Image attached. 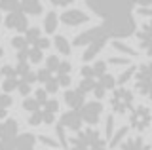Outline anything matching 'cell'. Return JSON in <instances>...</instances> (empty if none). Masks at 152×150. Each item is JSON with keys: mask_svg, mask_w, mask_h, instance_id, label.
Listing matches in <instances>:
<instances>
[{"mask_svg": "<svg viewBox=\"0 0 152 150\" xmlns=\"http://www.w3.org/2000/svg\"><path fill=\"white\" fill-rule=\"evenodd\" d=\"M97 40H108V34H107V31L103 29V25L93 27V29L84 31L82 34H78L74 38L72 46H89V44H93V42H97Z\"/></svg>", "mask_w": 152, "mask_h": 150, "instance_id": "52a82bcc", "label": "cell"}, {"mask_svg": "<svg viewBox=\"0 0 152 150\" xmlns=\"http://www.w3.org/2000/svg\"><path fill=\"white\" fill-rule=\"evenodd\" d=\"M61 21L69 27H78V25L88 23L89 15H86V13L80 12V10H66V12H63V15H61Z\"/></svg>", "mask_w": 152, "mask_h": 150, "instance_id": "7c38bea8", "label": "cell"}, {"mask_svg": "<svg viewBox=\"0 0 152 150\" xmlns=\"http://www.w3.org/2000/svg\"><path fill=\"white\" fill-rule=\"evenodd\" d=\"M108 63L110 65H129V59L127 57H110Z\"/></svg>", "mask_w": 152, "mask_h": 150, "instance_id": "c3c4849f", "label": "cell"}, {"mask_svg": "<svg viewBox=\"0 0 152 150\" xmlns=\"http://www.w3.org/2000/svg\"><path fill=\"white\" fill-rule=\"evenodd\" d=\"M59 57H55V55H50V57L46 59V70H50L51 74L57 72V68H59Z\"/></svg>", "mask_w": 152, "mask_h": 150, "instance_id": "f546056e", "label": "cell"}, {"mask_svg": "<svg viewBox=\"0 0 152 150\" xmlns=\"http://www.w3.org/2000/svg\"><path fill=\"white\" fill-rule=\"evenodd\" d=\"M57 23H59V19H57V13H55V12H50V13L46 15V19H44V31L48 32V34L55 32Z\"/></svg>", "mask_w": 152, "mask_h": 150, "instance_id": "d6986e66", "label": "cell"}, {"mask_svg": "<svg viewBox=\"0 0 152 150\" xmlns=\"http://www.w3.org/2000/svg\"><path fill=\"white\" fill-rule=\"evenodd\" d=\"M150 122H152V114L150 108L145 105H137L129 110V125L135 131H145L150 127Z\"/></svg>", "mask_w": 152, "mask_h": 150, "instance_id": "8992f818", "label": "cell"}, {"mask_svg": "<svg viewBox=\"0 0 152 150\" xmlns=\"http://www.w3.org/2000/svg\"><path fill=\"white\" fill-rule=\"evenodd\" d=\"M78 112H80L82 122H86V124H89V125H95L99 122V118H101V114H103V105L99 101L86 103Z\"/></svg>", "mask_w": 152, "mask_h": 150, "instance_id": "ba28073f", "label": "cell"}, {"mask_svg": "<svg viewBox=\"0 0 152 150\" xmlns=\"http://www.w3.org/2000/svg\"><path fill=\"white\" fill-rule=\"evenodd\" d=\"M112 48L118 50V51H122V53H126L127 57H133V55H135V50L129 48L127 44H124V42H120V40H114L112 42Z\"/></svg>", "mask_w": 152, "mask_h": 150, "instance_id": "d4e9b609", "label": "cell"}, {"mask_svg": "<svg viewBox=\"0 0 152 150\" xmlns=\"http://www.w3.org/2000/svg\"><path fill=\"white\" fill-rule=\"evenodd\" d=\"M31 70V67H28V63H17V67H15V76H25V74Z\"/></svg>", "mask_w": 152, "mask_h": 150, "instance_id": "7bdbcfd3", "label": "cell"}, {"mask_svg": "<svg viewBox=\"0 0 152 150\" xmlns=\"http://www.w3.org/2000/svg\"><path fill=\"white\" fill-rule=\"evenodd\" d=\"M2 131H4V127H2V122H0V139H2Z\"/></svg>", "mask_w": 152, "mask_h": 150, "instance_id": "680465c9", "label": "cell"}, {"mask_svg": "<svg viewBox=\"0 0 152 150\" xmlns=\"http://www.w3.org/2000/svg\"><path fill=\"white\" fill-rule=\"evenodd\" d=\"M53 44H55L57 51H59V53H63V55H70V51H72V48H70V44H69V40H66L65 36H55Z\"/></svg>", "mask_w": 152, "mask_h": 150, "instance_id": "ffe728a7", "label": "cell"}, {"mask_svg": "<svg viewBox=\"0 0 152 150\" xmlns=\"http://www.w3.org/2000/svg\"><path fill=\"white\" fill-rule=\"evenodd\" d=\"M135 90L146 99H152V63H145L135 70Z\"/></svg>", "mask_w": 152, "mask_h": 150, "instance_id": "277c9868", "label": "cell"}, {"mask_svg": "<svg viewBox=\"0 0 152 150\" xmlns=\"http://www.w3.org/2000/svg\"><path fill=\"white\" fill-rule=\"evenodd\" d=\"M12 103H13V99L10 95H6V93H0V108L8 110V106H12Z\"/></svg>", "mask_w": 152, "mask_h": 150, "instance_id": "b9f144b4", "label": "cell"}, {"mask_svg": "<svg viewBox=\"0 0 152 150\" xmlns=\"http://www.w3.org/2000/svg\"><path fill=\"white\" fill-rule=\"evenodd\" d=\"M72 0H51V4H55V6H66V4H70Z\"/></svg>", "mask_w": 152, "mask_h": 150, "instance_id": "9f6ffc18", "label": "cell"}, {"mask_svg": "<svg viewBox=\"0 0 152 150\" xmlns=\"http://www.w3.org/2000/svg\"><path fill=\"white\" fill-rule=\"evenodd\" d=\"M38 141H40L44 146H50V148H57V141H53V139H50V137H46V135H38Z\"/></svg>", "mask_w": 152, "mask_h": 150, "instance_id": "60d3db41", "label": "cell"}, {"mask_svg": "<svg viewBox=\"0 0 152 150\" xmlns=\"http://www.w3.org/2000/svg\"><path fill=\"white\" fill-rule=\"evenodd\" d=\"M40 110L46 112V114H53V116H55V112L59 110V103H57L55 99H50V101H46L44 105L40 106Z\"/></svg>", "mask_w": 152, "mask_h": 150, "instance_id": "4316f807", "label": "cell"}, {"mask_svg": "<svg viewBox=\"0 0 152 150\" xmlns=\"http://www.w3.org/2000/svg\"><path fill=\"white\" fill-rule=\"evenodd\" d=\"M70 68H72V67H70L69 61H61V63H59V68H57L55 74H57V76H69Z\"/></svg>", "mask_w": 152, "mask_h": 150, "instance_id": "d590c367", "label": "cell"}, {"mask_svg": "<svg viewBox=\"0 0 152 150\" xmlns=\"http://www.w3.org/2000/svg\"><path fill=\"white\" fill-rule=\"evenodd\" d=\"M19 10L25 15H40L42 13V4L38 0H23L19 2Z\"/></svg>", "mask_w": 152, "mask_h": 150, "instance_id": "e0dca14e", "label": "cell"}, {"mask_svg": "<svg viewBox=\"0 0 152 150\" xmlns=\"http://www.w3.org/2000/svg\"><path fill=\"white\" fill-rule=\"evenodd\" d=\"M95 84H97V80H93V78H88V80H86V78H82V82L78 84V87H76V90L82 91L84 95H86V93H89V91L95 90Z\"/></svg>", "mask_w": 152, "mask_h": 150, "instance_id": "603a6c76", "label": "cell"}, {"mask_svg": "<svg viewBox=\"0 0 152 150\" xmlns=\"http://www.w3.org/2000/svg\"><path fill=\"white\" fill-rule=\"evenodd\" d=\"M42 57H44V55H42L40 50L34 48V46H28V61H31V63H40Z\"/></svg>", "mask_w": 152, "mask_h": 150, "instance_id": "4dcf8cb0", "label": "cell"}, {"mask_svg": "<svg viewBox=\"0 0 152 150\" xmlns=\"http://www.w3.org/2000/svg\"><path fill=\"white\" fill-rule=\"evenodd\" d=\"M32 46H34V48H38L40 51H44V50H48V48H50V40H48V38H42V36H40V40H38V42H34Z\"/></svg>", "mask_w": 152, "mask_h": 150, "instance_id": "7dc6e473", "label": "cell"}, {"mask_svg": "<svg viewBox=\"0 0 152 150\" xmlns=\"http://www.w3.org/2000/svg\"><path fill=\"white\" fill-rule=\"evenodd\" d=\"M8 116V110H4V108H0V120H4Z\"/></svg>", "mask_w": 152, "mask_h": 150, "instance_id": "6f0895ef", "label": "cell"}, {"mask_svg": "<svg viewBox=\"0 0 152 150\" xmlns=\"http://www.w3.org/2000/svg\"><path fill=\"white\" fill-rule=\"evenodd\" d=\"M55 133H57V137H59V144L63 148H69V141H66V135H65V129L61 127L59 124H57V127H55Z\"/></svg>", "mask_w": 152, "mask_h": 150, "instance_id": "e575fe53", "label": "cell"}, {"mask_svg": "<svg viewBox=\"0 0 152 150\" xmlns=\"http://www.w3.org/2000/svg\"><path fill=\"white\" fill-rule=\"evenodd\" d=\"M59 125L63 129H70V131H76V133H78L80 127H82V118H80V112H76V110L65 112V114L61 116V120H59Z\"/></svg>", "mask_w": 152, "mask_h": 150, "instance_id": "8fae6325", "label": "cell"}, {"mask_svg": "<svg viewBox=\"0 0 152 150\" xmlns=\"http://www.w3.org/2000/svg\"><path fill=\"white\" fill-rule=\"evenodd\" d=\"M65 103L70 106V110L78 112L86 105V95L78 90H69V91H65Z\"/></svg>", "mask_w": 152, "mask_h": 150, "instance_id": "4fadbf2b", "label": "cell"}, {"mask_svg": "<svg viewBox=\"0 0 152 150\" xmlns=\"http://www.w3.org/2000/svg\"><path fill=\"white\" fill-rule=\"evenodd\" d=\"M4 25L8 29H13L17 32H27L28 29V21H27V15L21 12H13V13H8L6 19H4Z\"/></svg>", "mask_w": 152, "mask_h": 150, "instance_id": "30bf717a", "label": "cell"}, {"mask_svg": "<svg viewBox=\"0 0 152 150\" xmlns=\"http://www.w3.org/2000/svg\"><path fill=\"white\" fill-rule=\"evenodd\" d=\"M104 44H107V40H97V42H93V44H89L88 48H86V51H84L82 59H84V61H91V59H95V57L99 55V51L104 48Z\"/></svg>", "mask_w": 152, "mask_h": 150, "instance_id": "ac0fdd59", "label": "cell"}, {"mask_svg": "<svg viewBox=\"0 0 152 150\" xmlns=\"http://www.w3.org/2000/svg\"><path fill=\"white\" fill-rule=\"evenodd\" d=\"M23 108H25L27 112H36V110H40V105H38V103L32 99V97H27L25 101H23Z\"/></svg>", "mask_w": 152, "mask_h": 150, "instance_id": "d6a6232c", "label": "cell"}, {"mask_svg": "<svg viewBox=\"0 0 152 150\" xmlns=\"http://www.w3.org/2000/svg\"><path fill=\"white\" fill-rule=\"evenodd\" d=\"M97 84L103 87L104 91H108V90H112V87L116 86V78H114L112 74H103L101 78H97Z\"/></svg>", "mask_w": 152, "mask_h": 150, "instance_id": "44dd1931", "label": "cell"}, {"mask_svg": "<svg viewBox=\"0 0 152 150\" xmlns=\"http://www.w3.org/2000/svg\"><path fill=\"white\" fill-rule=\"evenodd\" d=\"M80 74H82V76L86 78V80H88V78H93V68L86 65V67H82V70H80ZM93 80H95V78H93Z\"/></svg>", "mask_w": 152, "mask_h": 150, "instance_id": "f907efd6", "label": "cell"}, {"mask_svg": "<svg viewBox=\"0 0 152 150\" xmlns=\"http://www.w3.org/2000/svg\"><path fill=\"white\" fill-rule=\"evenodd\" d=\"M139 15H146V17H152V8H139Z\"/></svg>", "mask_w": 152, "mask_h": 150, "instance_id": "11a10c76", "label": "cell"}, {"mask_svg": "<svg viewBox=\"0 0 152 150\" xmlns=\"http://www.w3.org/2000/svg\"><path fill=\"white\" fill-rule=\"evenodd\" d=\"M17 91L21 93L23 97H27L28 93H31V86H28L27 82H21V80H19V82H17Z\"/></svg>", "mask_w": 152, "mask_h": 150, "instance_id": "f6af8a7d", "label": "cell"}, {"mask_svg": "<svg viewBox=\"0 0 152 150\" xmlns=\"http://www.w3.org/2000/svg\"><path fill=\"white\" fill-rule=\"evenodd\" d=\"M25 40H27L28 46H32L34 42H38V40H40V29H36V27H32V29H27V32H25Z\"/></svg>", "mask_w": 152, "mask_h": 150, "instance_id": "484cf974", "label": "cell"}, {"mask_svg": "<svg viewBox=\"0 0 152 150\" xmlns=\"http://www.w3.org/2000/svg\"><path fill=\"white\" fill-rule=\"evenodd\" d=\"M15 150H34L36 146V137L31 133H23L15 137V143H13Z\"/></svg>", "mask_w": 152, "mask_h": 150, "instance_id": "2e32d148", "label": "cell"}, {"mask_svg": "<svg viewBox=\"0 0 152 150\" xmlns=\"http://www.w3.org/2000/svg\"><path fill=\"white\" fill-rule=\"evenodd\" d=\"M91 68H93V78H101L103 74H107V63L104 61H97Z\"/></svg>", "mask_w": 152, "mask_h": 150, "instance_id": "1f68e13d", "label": "cell"}, {"mask_svg": "<svg viewBox=\"0 0 152 150\" xmlns=\"http://www.w3.org/2000/svg\"><path fill=\"white\" fill-rule=\"evenodd\" d=\"M104 135H107L108 139L114 135V118H112V116L107 118V124H104Z\"/></svg>", "mask_w": 152, "mask_h": 150, "instance_id": "ab89813d", "label": "cell"}, {"mask_svg": "<svg viewBox=\"0 0 152 150\" xmlns=\"http://www.w3.org/2000/svg\"><path fill=\"white\" fill-rule=\"evenodd\" d=\"M69 150H108V144L107 139L97 129L88 127V129H80L69 141Z\"/></svg>", "mask_w": 152, "mask_h": 150, "instance_id": "6da1fadb", "label": "cell"}, {"mask_svg": "<svg viewBox=\"0 0 152 150\" xmlns=\"http://www.w3.org/2000/svg\"><path fill=\"white\" fill-rule=\"evenodd\" d=\"M21 82H27L28 86H31L32 82H36V72H32V70H28V72L25 74V76L21 78Z\"/></svg>", "mask_w": 152, "mask_h": 150, "instance_id": "681fc988", "label": "cell"}, {"mask_svg": "<svg viewBox=\"0 0 152 150\" xmlns=\"http://www.w3.org/2000/svg\"><path fill=\"white\" fill-rule=\"evenodd\" d=\"M0 19H2V17H0Z\"/></svg>", "mask_w": 152, "mask_h": 150, "instance_id": "94428289", "label": "cell"}, {"mask_svg": "<svg viewBox=\"0 0 152 150\" xmlns=\"http://www.w3.org/2000/svg\"><path fill=\"white\" fill-rule=\"evenodd\" d=\"M135 70H137L135 67H127V68H126V70H124V72L120 74V76H118V80H116V82H118V84H120V86L124 87V84L129 80L131 76H135Z\"/></svg>", "mask_w": 152, "mask_h": 150, "instance_id": "f1b7e54d", "label": "cell"}, {"mask_svg": "<svg viewBox=\"0 0 152 150\" xmlns=\"http://www.w3.org/2000/svg\"><path fill=\"white\" fill-rule=\"evenodd\" d=\"M2 55H4V51H2V48H0V57H2Z\"/></svg>", "mask_w": 152, "mask_h": 150, "instance_id": "91938a15", "label": "cell"}, {"mask_svg": "<svg viewBox=\"0 0 152 150\" xmlns=\"http://www.w3.org/2000/svg\"><path fill=\"white\" fill-rule=\"evenodd\" d=\"M28 124H31V125H40V124H42V112H40V110L32 112L31 118H28Z\"/></svg>", "mask_w": 152, "mask_h": 150, "instance_id": "ee69618b", "label": "cell"}, {"mask_svg": "<svg viewBox=\"0 0 152 150\" xmlns=\"http://www.w3.org/2000/svg\"><path fill=\"white\" fill-rule=\"evenodd\" d=\"M12 46L15 51H23V50H28V44L25 40V36H13L12 38Z\"/></svg>", "mask_w": 152, "mask_h": 150, "instance_id": "83f0119b", "label": "cell"}, {"mask_svg": "<svg viewBox=\"0 0 152 150\" xmlns=\"http://www.w3.org/2000/svg\"><path fill=\"white\" fill-rule=\"evenodd\" d=\"M88 6L99 17H103V21H104V19H112V17L124 15V13H131L135 4L120 2V0H88Z\"/></svg>", "mask_w": 152, "mask_h": 150, "instance_id": "7a4b0ae2", "label": "cell"}, {"mask_svg": "<svg viewBox=\"0 0 152 150\" xmlns=\"http://www.w3.org/2000/svg\"><path fill=\"white\" fill-rule=\"evenodd\" d=\"M0 150H15L13 143H6V141H0Z\"/></svg>", "mask_w": 152, "mask_h": 150, "instance_id": "db71d44e", "label": "cell"}, {"mask_svg": "<svg viewBox=\"0 0 152 150\" xmlns=\"http://www.w3.org/2000/svg\"><path fill=\"white\" fill-rule=\"evenodd\" d=\"M34 101L38 103V105H44V103L48 101V93L44 91V90H36V95H34Z\"/></svg>", "mask_w": 152, "mask_h": 150, "instance_id": "bcb514c9", "label": "cell"}, {"mask_svg": "<svg viewBox=\"0 0 152 150\" xmlns=\"http://www.w3.org/2000/svg\"><path fill=\"white\" fill-rule=\"evenodd\" d=\"M2 127H4V131H2V139H0V141H6V143H15L17 131H19L17 122L10 118L6 122H2Z\"/></svg>", "mask_w": 152, "mask_h": 150, "instance_id": "9a60e30c", "label": "cell"}, {"mask_svg": "<svg viewBox=\"0 0 152 150\" xmlns=\"http://www.w3.org/2000/svg\"><path fill=\"white\" fill-rule=\"evenodd\" d=\"M0 76H6L8 78H17L15 76V67H12V65H4L2 68H0Z\"/></svg>", "mask_w": 152, "mask_h": 150, "instance_id": "8d00e7d4", "label": "cell"}, {"mask_svg": "<svg viewBox=\"0 0 152 150\" xmlns=\"http://www.w3.org/2000/svg\"><path fill=\"white\" fill-rule=\"evenodd\" d=\"M137 40H139V46L142 48L148 57H152V19L146 21L145 25L137 31Z\"/></svg>", "mask_w": 152, "mask_h": 150, "instance_id": "9c48e42d", "label": "cell"}, {"mask_svg": "<svg viewBox=\"0 0 152 150\" xmlns=\"http://www.w3.org/2000/svg\"><path fill=\"white\" fill-rule=\"evenodd\" d=\"M57 78V84L63 87H69L70 86V76H55Z\"/></svg>", "mask_w": 152, "mask_h": 150, "instance_id": "816d5d0a", "label": "cell"}, {"mask_svg": "<svg viewBox=\"0 0 152 150\" xmlns=\"http://www.w3.org/2000/svg\"><path fill=\"white\" fill-rule=\"evenodd\" d=\"M133 101H135V95H133L131 90L118 87V90H114L110 97V106L116 114H126V112H129L133 108Z\"/></svg>", "mask_w": 152, "mask_h": 150, "instance_id": "5b68a950", "label": "cell"}, {"mask_svg": "<svg viewBox=\"0 0 152 150\" xmlns=\"http://www.w3.org/2000/svg\"><path fill=\"white\" fill-rule=\"evenodd\" d=\"M17 78H8V80H4L2 84V90L6 91V95H10V91H13V90H17Z\"/></svg>", "mask_w": 152, "mask_h": 150, "instance_id": "836d02e7", "label": "cell"}, {"mask_svg": "<svg viewBox=\"0 0 152 150\" xmlns=\"http://www.w3.org/2000/svg\"><path fill=\"white\" fill-rule=\"evenodd\" d=\"M44 86H46V87H44V91H46V93H55L57 90H59V84H57V78H55V76H53V78H50V80H48Z\"/></svg>", "mask_w": 152, "mask_h": 150, "instance_id": "74e56055", "label": "cell"}, {"mask_svg": "<svg viewBox=\"0 0 152 150\" xmlns=\"http://www.w3.org/2000/svg\"><path fill=\"white\" fill-rule=\"evenodd\" d=\"M50 78H53V74L50 72V70H46V68H40L36 72V82H42V84H46Z\"/></svg>", "mask_w": 152, "mask_h": 150, "instance_id": "f35d334b", "label": "cell"}, {"mask_svg": "<svg viewBox=\"0 0 152 150\" xmlns=\"http://www.w3.org/2000/svg\"><path fill=\"white\" fill-rule=\"evenodd\" d=\"M0 10H6L8 13L21 12L19 10V2L17 0H0Z\"/></svg>", "mask_w": 152, "mask_h": 150, "instance_id": "cb8c5ba5", "label": "cell"}, {"mask_svg": "<svg viewBox=\"0 0 152 150\" xmlns=\"http://www.w3.org/2000/svg\"><path fill=\"white\" fill-rule=\"evenodd\" d=\"M118 150H152V146L142 137H129L118 146Z\"/></svg>", "mask_w": 152, "mask_h": 150, "instance_id": "5bb4252c", "label": "cell"}, {"mask_svg": "<svg viewBox=\"0 0 152 150\" xmlns=\"http://www.w3.org/2000/svg\"><path fill=\"white\" fill-rule=\"evenodd\" d=\"M127 135V127H120L116 131V133L110 137V143H108V146H112V148H118L120 146V143L124 141V137Z\"/></svg>", "mask_w": 152, "mask_h": 150, "instance_id": "7402d4cb", "label": "cell"}, {"mask_svg": "<svg viewBox=\"0 0 152 150\" xmlns=\"http://www.w3.org/2000/svg\"><path fill=\"white\" fill-rule=\"evenodd\" d=\"M103 29L107 31L108 38H127V36L135 34L137 27L131 13H124V15L112 17V19H104Z\"/></svg>", "mask_w": 152, "mask_h": 150, "instance_id": "3957f363", "label": "cell"}, {"mask_svg": "<svg viewBox=\"0 0 152 150\" xmlns=\"http://www.w3.org/2000/svg\"><path fill=\"white\" fill-rule=\"evenodd\" d=\"M104 93H107V91H104L103 87L99 86V84H95V90H93V95L97 97V99H103V97H104Z\"/></svg>", "mask_w": 152, "mask_h": 150, "instance_id": "f5cc1de1", "label": "cell"}]
</instances>
